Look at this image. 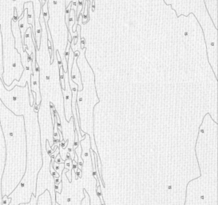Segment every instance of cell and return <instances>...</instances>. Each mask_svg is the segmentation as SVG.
Masks as SVG:
<instances>
[{"label": "cell", "mask_w": 218, "mask_h": 205, "mask_svg": "<svg viewBox=\"0 0 218 205\" xmlns=\"http://www.w3.org/2000/svg\"><path fill=\"white\" fill-rule=\"evenodd\" d=\"M0 100L16 116H23L27 138V167L20 183L9 195L11 199L9 205L28 203L32 194L35 195L37 176L42 165L40 127L38 112L30 105L29 85L15 86L8 91L0 87Z\"/></svg>", "instance_id": "6da1fadb"}, {"label": "cell", "mask_w": 218, "mask_h": 205, "mask_svg": "<svg viewBox=\"0 0 218 205\" xmlns=\"http://www.w3.org/2000/svg\"><path fill=\"white\" fill-rule=\"evenodd\" d=\"M0 124L6 145L2 179V196H9L20 183L27 167V138L23 116H16L0 100Z\"/></svg>", "instance_id": "7a4b0ae2"}, {"label": "cell", "mask_w": 218, "mask_h": 205, "mask_svg": "<svg viewBox=\"0 0 218 205\" xmlns=\"http://www.w3.org/2000/svg\"><path fill=\"white\" fill-rule=\"evenodd\" d=\"M64 79L65 90H62V94H63V99H64V115L67 121L69 122L73 115H72L71 107L72 93L70 87L69 79H68V72H64Z\"/></svg>", "instance_id": "3957f363"}, {"label": "cell", "mask_w": 218, "mask_h": 205, "mask_svg": "<svg viewBox=\"0 0 218 205\" xmlns=\"http://www.w3.org/2000/svg\"><path fill=\"white\" fill-rule=\"evenodd\" d=\"M6 163V145L2 127L0 124V205H2V179Z\"/></svg>", "instance_id": "277c9868"}, {"label": "cell", "mask_w": 218, "mask_h": 205, "mask_svg": "<svg viewBox=\"0 0 218 205\" xmlns=\"http://www.w3.org/2000/svg\"><path fill=\"white\" fill-rule=\"evenodd\" d=\"M77 59L73 57V64L71 68V79L73 82H74L78 85V91H82L83 89V84L82 82V76H81L80 71L78 69V65H77Z\"/></svg>", "instance_id": "5b68a950"}, {"label": "cell", "mask_w": 218, "mask_h": 205, "mask_svg": "<svg viewBox=\"0 0 218 205\" xmlns=\"http://www.w3.org/2000/svg\"><path fill=\"white\" fill-rule=\"evenodd\" d=\"M51 161H52V163H53L54 169L55 170L56 172H57V173H58L59 176H62V172H63V170H64V168H65L64 163H55V162H54V159H51Z\"/></svg>", "instance_id": "8992f818"}, {"label": "cell", "mask_w": 218, "mask_h": 205, "mask_svg": "<svg viewBox=\"0 0 218 205\" xmlns=\"http://www.w3.org/2000/svg\"><path fill=\"white\" fill-rule=\"evenodd\" d=\"M38 198L36 197L35 195L32 194L31 196V200L28 203H21L18 205H37Z\"/></svg>", "instance_id": "52a82bcc"}, {"label": "cell", "mask_w": 218, "mask_h": 205, "mask_svg": "<svg viewBox=\"0 0 218 205\" xmlns=\"http://www.w3.org/2000/svg\"><path fill=\"white\" fill-rule=\"evenodd\" d=\"M11 199L8 196H2V205H9L11 203Z\"/></svg>", "instance_id": "ba28073f"}, {"label": "cell", "mask_w": 218, "mask_h": 205, "mask_svg": "<svg viewBox=\"0 0 218 205\" xmlns=\"http://www.w3.org/2000/svg\"><path fill=\"white\" fill-rule=\"evenodd\" d=\"M54 162L57 163H64V160L61 158V156L59 154H58V156H56L55 158H54Z\"/></svg>", "instance_id": "9c48e42d"}, {"label": "cell", "mask_w": 218, "mask_h": 205, "mask_svg": "<svg viewBox=\"0 0 218 205\" xmlns=\"http://www.w3.org/2000/svg\"><path fill=\"white\" fill-rule=\"evenodd\" d=\"M81 48L84 49L85 48V39L83 37H81Z\"/></svg>", "instance_id": "30bf717a"}, {"label": "cell", "mask_w": 218, "mask_h": 205, "mask_svg": "<svg viewBox=\"0 0 218 205\" xmlns=\"http://www.w3.org/2000/svg\"><path fill=\"white\" fill-rule=\"evenodd\" d=\"M71 40H72L71 35H70V32H68V42H71Z\"/></svg>", "instance_id": "8fae6325"}, {"label": "cell", "mask_w": 218, "mask_h": 205, "mask_svg": "<svg viewBox=\"0 0 218 205\" xmlns=\"http://www.w3.org/2000/svg\"><path fill=\"white\" fill-rule=\"evenodd\" d=\"M94 7H95V3H94V0L92 1V11H94Z\"/></svg>", "instance_id": "7c38bea8"}]
</instances>
